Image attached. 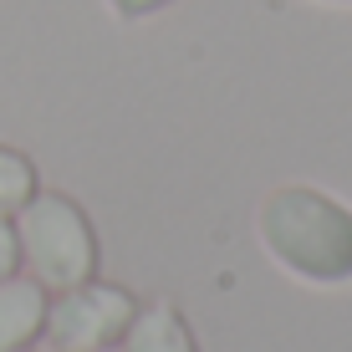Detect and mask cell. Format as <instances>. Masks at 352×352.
<instances>
[{"mask_svg": "<svg viewBox=\"0 0 352 352\" xmlns=\"http://www.w3.org/2000/svg\"><path fill=\"white\" fill-rule=\"evenodd\" d=\"M261 245L271 250L276 265H286L307 286H342L352 281V210L332 194L286 184L265 194L261 214Z\"/></svg>", "mask_w": 352, "mask_h": 352, "instance_id": "obj_1", "label": "cell"}, {"mask_svg": "<svg viewBox=\"0 0 352 352\" xmlns=\"http://www.w3.org/2000/svg\"><path fill=\"white\" fill-rule=\"evenodd\" d=\"M16 240H21V265L31 271L36 286L67 291L97 276V230L72 194L36 189L16 214Z\"/></svg>", "mask_w": 352, "mask_h": 352, "instance_id": "obj_2", "label": "cell"}, {"mask_svg": "<svg viewBox=\"0 0 352 352\" xmlns=\"http://www.w3.org/2000/svg\"><path fill=\"white\" fill-rule=\"evenodd\" d=\"M138 317V296L113 281H82L56 296H46V347L52 352H107L123 342V332Z\"/></svg>", "mask_w": 352, "mask_h": 352, "instance_id": "obj_3", "label": "cell"}, {"mask_svg": "<svg viewBox=\"0 0 352 352\" xmlns=\"http://www.w3.org/2000/svg\"><path fill=\"white\" fill-rule=\"evenodd\" d=\"M41 327H46V286H36L31 276L0 281V352L31 347Z\"/></svg>", "mask_w": 352, "mask_h": 352, "instance_id": "obj_4", "label": "cell"}, {"mask_svg": "<svg viewBox=\"0 0 352 352\" xmlns=\"http://www.w3.org/2000/svg\"><path fill=\"white\" fill-rule=\"evenodd\" d=\"M123 352H199V342L174 301H153V307H138L133 327L123 332Z\"/></svg>", "mask_w": 352, "mask_h": 352, "instance_id": "obj_5", "label": "cell"}, {"mask_svg": "<svg viewBox=\"0 0 352 352\" xmlns=\"http://www.w3.org/2000/svg\"><path fill=\"white\" fill-rule=\"evenodd\" d=\"M36 189H41L36 184V164L21 148H6V143H0V214H16Z\"/></svg>", "mask_w": 352, "mask_h": 352, "instance_id": "obj_6", "label": "cell"}, {"mask_svg": "<svg viewBox=\"0 0 352 352\" xmlns=\"http://www.w3.org/2000/svg\"><path fill=\"white\" fill-rule=\"evenodd\" d=\"M16 271H21V240H16L10 214H0V281H10Z\"/></svg>", "mask_w": 352, "mask_h": 352, "instance_id": "obj_7", "label": "cell"}, {"mask_svg": "<svg viewBox=\"0 0 352 352\" xmlns=\"http://www.w3.org/2000/svg\"><path fill=\"white\" fill-rule=\"evenodd\" d=\"M107 6H113V10H118L123 21H138V16H153V10L174 6V0H107Z\"/></svg>", "mask_w": 352, "mask_h": 352, "instance_id": "obj_8", "label": "cell"}, {"mask_svg": "<svg viewBox=\"0 0 352 352\" xmlns=\"http://www.w3.org/2000/svg\"><path fill=\"white\" fill-rule=\"evenodd\" d=\"M342 6H352V0H342Z\"/></svg>", "mask_w": 352, "mask_h": 352, "instance_id": "obj_9", "label": "cell"}, {"mask_svg": "<svg viewBox=\"0 0 352 352\" xmlns=\"http://www.w3.org/2000/svg\"><path fill=\"white\" fill-rule=\"evenodd\" d=\"M21 352H31V347H21Z\"/></svg>", "mask_w": 352, "mask_h": 352, "instance_id": "obj_10", "label": "cell"}]
</instances>
